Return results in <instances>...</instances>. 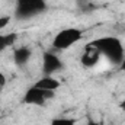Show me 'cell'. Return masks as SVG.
Wrapping results in <instances>:
<instances>
[{"mask_svg": "<svg viewBox=\"0 0 125 125\" xmlns=\"http://www.w3.org/2000/svg\"><path fill=\"white\" fill-rule=\"evenodd\" d=\"M92 44L100 51L102 57L108 58L112 64L119 65L121 61L124 60L125 48L119 38L112 36V35H106V36H100V38L92 41Z\"/></svg>", "mask_w": 125, "mask_h": 125, "instance_id": "cell-1", "label": "cell"}, {"mask_svg": "<svg viewBox=\"0 0 125 125\" xmlns=\"http://www.w3.org/2000/svg\"><path fill=\"white\" fill-rule=\"evenodd\" d=\"M84 31L80 28H64L60 32L55 33V36L52 38V50L55 51H65L68 48H71L73 45H76L77 42H80L83 39Z\"/></svg>", "mask_w": 125, "mask_h": 125, "instance_id": "cell-2", "label": "cell"}, {"mask_svg": "<svg viewBox=\"0 0 125 125\" xmlns=\"http://www.w3.org/2000/svg\"><path fill=\"white\" fill-rule=\"evenodd\" d=\"M47 9H48L47 0H16L15 16L19 21H25L44 13Z\"/></svg>", "mask_w": 125, "mask_h": 125, "instance_id": "cell-3", "label": "cell"}, {"mask_svg": "<svg viewBox=\"0 0 125 125\" xmlns=\"http://www.w3.org/2000/svg\"><path fill=\"white\" fill-rule=\"evenodd\" d=\"M55 92H50V90H42L36 86L32 84L31 87L26 89V92L22 96V102L25 105H31V106H44L48 100L54 99Z\"/></svg>", "mask_w": 125, "mask_h": 125, "instance_id": "cell-4", "label": "cell"}, {"mask_svg": "<svg viewBox=\"0 0 125 125\" xmlns=\"http://www.w3.org/2000/svg\"><path fill=\"white\" fill-rule=\"evenodd\" d=\"M64 64L61 58L54 51H44L42 54V73L44 76H52L58 71H61Z\"/></svg>", "mask_w": 125, "mask_h": 125, "instance_id": "cell-5", "label": "cell"}, {"mask_svg": "<svg viewBox=\"0 0 125 125\" xmlns=\"http://www.w3.org/2000/svg\"><path fill=\"white\" fill-rule=\"evenodd\" d=\"M100 58H102L100 51L94 47L92 42H89L84 47V50H83V52L80 55V62H82V65L84 68H93L94 65L100 61Z\"/></svg>", "mask_w": 125, "mask_h": 125, "instance_id": "cell-6", "label": "cell"}, {"mask_svg": "<svg viewBox=\"0 0 125 125\" xmlns=\"http://www.w3.org/2000/svg\"><path fill=\"white\" fill-rule=\"evenodd\" d=\"M33 86H36V87H39V89H42V90L57 92V90L60 89L61 83H60L58 79H55V77H52V76H42L41 79H38V80L33 83Z\"/></svg>", "mask_w": 125, "mask_h": 125, "instance_id": "cell-7", "label": "cell"}, {"mask_svg": "<svg viewBox=\"0 0 125 125\" xmlns=\"http://www.w3.org/2000/svg\"><path fill=\"white\" fill-rule=\"evenodd\" d=\"M31 57H32V50L29 47L22 45V47H18V48L13 50V61L19 67L26 65L31 60Z\"/></svg>", "mask_w": 125, "mask_h": 125, "instance_id": "cell-8", "label": "cell"}, {"mask_svg": "<svg viewBox=\"0 0 125 125\" xmlns=\"http://www.w3.org/2000/svg\"><path fill=\"white\" fill-rule=\"evenodd\" d=\"M18 39V33L16 32H9V33H0V52H3L4 50L13 47V44Z\"/></svg>", "mask_w": 125, "mask_h": 125, "instance_id": "cell-9", "label": "cell"}, {"mask_svg": "<svg viewBox=\"0 0 125 125\" xmlns=\"http://www.w3.org/2000/svg\"><path fill=\"white\" fill-rule=\"evenodd\" d=\"M50 125H76V119L67 118V116H58V118H54Z\"/></svg>", "mask_w": 125, "mask_h": 125, "instance_id": "cell-10", "label": "cell"}, {"mask_svg": "<svg viewBox=\"0 0 125 125\" xmlns=\"http://www.w3.org/2000/svg\"><path fill=\"white\" fill-rule=\"evenodd\" d=\"M10 21H12V16H9V15H1V16H0V29H4V28L10 23Z\"/></svg>", "mask_w": 125, "mask_h": 125, "instance_id": "cell-11", "label": "cell"}, {"mask_svg": "<svg viewBox=\"0 0 125 125\" xmlns=\"http://www.w3.org/2000/svg\"><path fill=\"white\" fill-rule=\"evenodd\" d=\"M6 82H7V79H6V76L0 71V87H3L4 84H6Z\"/></svg>", "mask_w": 125, "mask_h": 125, "instance_id": "cell-12", "label": "cell"}, {"mask_svg": "<svg viewBox=\"0 0 125 125\" xmlns=\"http://www.w3.org/2000/svg\"><path fill=\"white\" fill-rule=\"evenodd\" d=\"M119 70H121V71H124V73H125V57H124V60L121 61V64H119Z\"/></svg>", "mask_w": 125, "mask_h": 125, "instance_id": "cell-13", "label": "cell"}, {"mask_svg": "<svg viewBox=\"0 0 125 125\" xmlns=\"http://www.w3.org/2000/svg\"><path fill=\"white\" fill-rule=\"evenodd\" d=\"M86 125H102V124H99V122H96V121H92V119H89Z\"/></svg>", "mask_w": 125, "mask_h": 125, "instance_id": "cell-14", "label": "cell"}, {"mask_svg": "<svg viewBox=\"0 0 125 125\" xmlns=\"http://www.w3.org/2000/svg\"><path fill=\"white\" fill-rule=\"evenodd\" d=\"M119 106H121V109L125 112V100H124V102H121V105H119Z\"/></svg>", "mask_w": 125, "mask_h": 125, "instance_id": "cell-15", "label": "cell"}]
</instances>
